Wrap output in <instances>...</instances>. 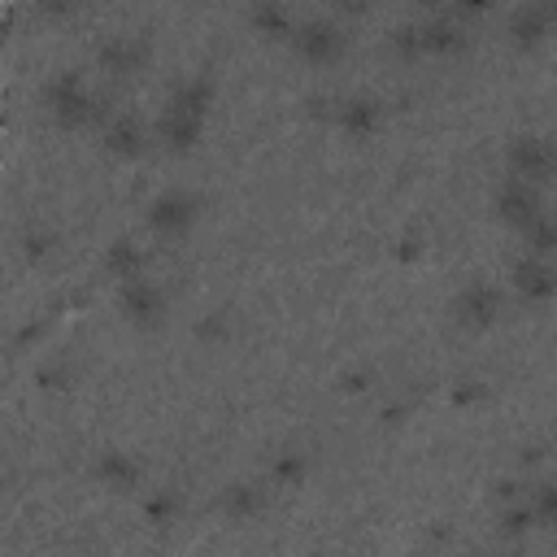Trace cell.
Returning <instances> with one entry per match:
<instances>
[{"mask_svg":"<svg viewBox=\"0 0 557 557\" xmlns=\"http://www.w3.org/2000/svg\"><path fill=\"white\" fill-rule=\"evenodd\" d=\"M209 104H213V78L209 74H191L183 78L161 117H157V139L170 148V152H191L205 135V122H209Z\"/></svg>","mask_w":557,"mask_h":557,"instance_id":"1","label":"cell"},{"mask_svg":"<svg viewBox=\"0 0 557 557\" xmlns=\"http://www.w3.org/2000/svg\"><path fill=\"white\" fill-rule=\"evenodd\" d=\"M44 104H48V113H52V122H57L61 131H83V126L109 117V109L91 96V87H87L83 74H74V70H61V74L44 87Z\"/></svg>","mask_w":557,"mask_h":557,"instance_id":"2","label":"cell"},{"mask_svg":"<svg viewBox=\"0 0 557 557\" xmlns=\"http://www.w3.org/2000/svg\"><path fill=\"white\" fill-rule=\"evenodd\" d=\"M200 218V196L187 187H165L148 200V231L161 239H183Z\"/></svg>","mask_w":557,"mask_h":557,"instance_id":"3","label":"cell"},{"mask_svg":"<svg viewBox=\"0 0 557 557\" xmlns=\"http://www.w3.org/2000/svg\"><path fill=\"white\" fill-rule=\"evenodd\" d=\"M287 44L309 65H335L344 57V48H348V35H344V26L335 17H309V22H296Z\"/></svg>","mask_w":557,"mask_h":557,"instance_id":"4","label":"cell"},{"mask_svg":"<svg viewBox=\"0 0 557 557\" xmlns=\"http://www.w3.org/2000/svg\"><path fill=\"white\" fill-rule=\"evenodd\" d=\"M117 309L131 326L139 331H152L165 322V292L148 278V274H135V278H122L117 283Z\"/></svg>","mask_w":557,"mask_h":557,"instance_id":"5","label":"cell"},{"mask_svg":"<svg viewBox=\"0 0 557 557\" xmlns=\"http://www.w3.org/2000/svg\"><path fill=\"white\" fill-rule=\"evenodd\" d=\"M505 170L513 178H527V183L540 187L557 174V148L544 135H513L509 148H505Z\"/></svg>","mask_w":557,"mask_h":557,"instance_id":"6","label":"cell"},{"mask_svg":"<svg viewBox=\"0 0 557 557\" xmlns=\"http://www.w3.org/2000/svg\"><path fill=\"white\" fill-rule=\"evenodd\" d=\"M496 318H500V292H496L492 283L474 278V283H466V287L457 292V300H453V322H457V326H466V331H487Z\"/></svg>","mask_w":557,"mask_h":557,"instance_id":"7","label":"cell"},{"mask_svg":"<svg viewBox=\"0 0 557 557\" xmlns=\"http://www.w3.org/2000/svg\"><path fill=\"white\" fill-rule=\"evenodd\" d=\"M544 213V205H540V187L535 183H527V178H505L500 183V191H496V218L509 226V231H522L527 222H535Z\"/></svg>","mask_w":557,"mask_h":557,"instance_id":"8","label":"cell"},{"mask_svg":"<svg viewBox=\"0 0 557 557\" xmlns=\"http://www.w3.org/2000/svg\"><path fill=\"white\" fill-rule=\"evenodd\" d=\"M348 139H370L379 126H383V100L370 96V91H357V96H339L335 100V117H331Z\"/></svg>","mask_w":557,"mask_h":557,"instance_id":"9","label":"cell"},{"mask_svg":"<svg viewBox=\"0 0 557 557\" xmlns=\"http://www.w3.org/2000/svg\"><path fill=\"white\" fill-rule=\"evenodd\" d=\"M513 292L522 305H544L557 296V265L544 252H527L513 265Z\"/></svg>","mask_w":557,"mask_h":557,"instance_id":"10","label":"cell"},{"mask_svg":"<svg viewBox=\"0 0 557 557\" xmlns=\"http://www.w3.org/2000/svg\"><path fill=\"white\" fill-rule=\"evenodd\" d=\"M418 48H422V57H461L470 48L466 22H457L453 13H435V17L418 22Z\"/></svg>","mask_w":557,"mask_h":557,"instance_id":"11","label":"cell"},{"mask_svg":"<svg viewBox=\"0 0 557 557\" xmlns=\"http://www.w3.org/2000/svg\"><path fill=\"white\" fill-rule=\"evenodd\" d=\"M148 57H152V48H148L144 39H135V35H113V39H104V44L96 48V65H100L104 74H113V78L139 74V70L148 65Z\"/></svg>","mask_w":557,"mask_h":557,"instance_id":"12","label":"cell"},{"mask_svg":"<svg viewBox=\"0 0 557 557\" xmlns=\"http://www.w3.org/2000/svg\"><path fill=\"white\" fill-rule=\"evenodd\" d=\"M548 30H553V9H548V0H527V4H518L513 13H509V26H505V35H509V44L513 48H540L544 39H548Z\"/></svg>","mask_w":557,"mask_h":557,"instance_id":"13","label":"cell"},{"mask_svg":"<svg viewBox=\"0 0 557 557\" xmlns=\"http://www.w3.org/2000/svg\"><path fill=\"white\" fill-rule=\"evenodd\" d=\"M100 135H104V148L113 157H139L144 144H148V131H144V122L135 113H109L100 122Z\"/></svg>","mask_w":557,"mask_h":557,"instance_id":"14","label":"cell"},{"mask_svg":"<svg viewBox=\"0 0 557 557\" xmlns=\"http://www.w3.org/2000/svg\"><path fill=\"white\" fill-rule=\"evenodd\" d=\"M248 26H252L261 39H292L296 17L287 13L283 0H252V9H248Z\"/></svg>","mask_w":557,"mask_h":557,"instance_id":"15","label":"cell"},{"mask_svg":"<svg viewBox=\"0 0 557 557\" xmlns=\"http://www.w3.org/2000/svg\"><path fill=\"white\" fill-rule=\"evenodd\" d=\"M96 479L109 487V492H135L139 487V461L126 457V453H104L96 461Z\"/></svg>","mask_w":557,"mask_h":557,"instance_id":"16","label":"cell"},{"mask_svg":"<svg viewBox=\"0 0 557 557\" xmlns=\"http://www.w3.org/2000/svg\"><path fill=\"white\" fill-rule=\"evenodd\" d=\"M144 265H148V252H144L135 239H113V244L104 248V270H109L117 283L144 274Z\"/></svg>","mask_w":557,"mask_h":557,"instance_id":"17","label":"cell"},{"mask_svg":"<svg viewBox=\"0 0 557 557\" xmlns=\"http://www.w3.org/2000/svg\"><path fill=\"white\" fill-rule=\"evenodd\" d=\"M222 509L231 513V518H257L261 509H265V487H257V483H231L226 492H222Z\"/></svg>","mask_w":557,"mask_h":557,"instance_id":"18","label":"cell"},{"mask_svg":"<svg viewBox=\"0 0 557 557\" xmlns=\"http://www.w3.org/2000/svg\"><path fill=\"white\" fill-rule=\"evenodd\" d=\"M518 235H522L527 252H544V257H553V252H557V222H553L548 213H540L535 222H527Z\"/></svg>","mask_w":557,"mask_h":557,"instance_id":"19","label":"cell"},{"mask_svg":"<svg viewBox=\"0 0 557 557\" xmlns=\"http://www.w3.org/2000/svg\"><path fill=\"white\" fill-rule=\"evenodd\" d=\"M527 505L535 513V527H557V483H531L527 492Z\"/></svg>","mask_w":557,"mask_h":557,"instance_id":"20","label":"cell"},{"mask_svg":"<svg viewBox=\"0 0 557 557\" xmlns=\"http://www.w3.org/2000/svg\"><path fill=\"white\" fill-rule=\"evenodd\" d=\"M305 470H309V461H305L300 453H278L274 466H270V479H274L278 487H296V483L305 479Z\"/></svg>","mask_w":557,"mask_h":557,"instance_id":"21","label":"cell"},{"mask_svg":"<svg viewBox=\"0 0 557 557\" xmlns=\"http://www.w3.org/2000/svg\"><path fill=\"white\" fill-rule=\"evenodd\" d=\"M531 527H535V513H531L527 496L500 509V531H505V535H522V531H531Z\"/></svg>","mask_w":557,"mask_h":557,"instance_id":"22","label":"cell"},{"mask_svg":"<svg viewBox=\"0 0 557 557\" xmlns=\"http://www.w3.org/2000/svg\"><path fill=\"white\" fill-rule=\"evenodd\" d=\"M144 513H148V522H157V527H165V522H174V513H178V496L165 487V492H157V496H148V505H144Z\"/></svg>","mask_w":557,"mask_h":557,"instance_id":"23","label":"cell"},{"mask_svg":"<svg viewBox=\"0 0 557 557\" xmlns=\"http://www.w3.org/2000/svg\"><path fill=\"white\" fill-rule=\"evenodd\" d=\"M392 48H396L400 61H418V57H422V48H418V26H396V30H392Z\"/></svg>","mask_w":557,"mask_h":557,"instance_id":"24","label":"cell"},{"mask_svg":"<svg viewBox=\"0 0 557 557\" xmlns=\"http://www.w3.org/2000/svg\"><path fill=\"white\" fill-rule=\"evenodd\" d=\"M35 13L48 22H65V17H74V0H35Z\"/></svg>","mask_w":557,"mask_h":557,"instance_id":"25","label":"cell"},{"mask_svg":"<svg viewBox=\"0 0 557 557\" xmlns=\"http://www.w3.org/2000/svg\"><path fill=\"white\" fill-rule=\"evenodd\" d=\"M492 9V0H453L448 4V13L457 17V22H470V17H483Z\"/></svg>","mask_w":557,"mask_h":557,"instance_id":"26","label":"cell"},{"mask_svg":"<svg viewBox=\"0 0 557 557\" xmlns=\"http://www.w3.org/2000/svg\"><path fill=\"white\" fill-rule=\"evenodd\" d=\"M331 9H335V13H352V17H361V13L370 9V0H331Z\"/></svg>","mask_w":557,"mask_h":557,"instance_id":"27","label":"cell"},{"mask_svg":"<svg viewBox=\"0 0 557 557\" xmlns=\"http://www.w3.org/2000/svg\"><path fill=\"white\" fill-rule=\"evenodd\" d=\"M409 4H418V9H426V13H440V9H448L453 0H409Z\"/></svg>","mask_w":557,"mask_h":557,"instance_id":"28","label":"cell"},{"mask_svg":"<svg viewBox=\"0 0 557 557\" xmlns=\"http://www.w3.org/2000/svg\"><path fill=\"white\" fill-rule=\"evenodd\" d=\"M548 9H553V22H557V0H548Z\"/></svg>","mask_w":557,"mask_h":557,"instance_id":"29","label":"cell"}]
</instances>
